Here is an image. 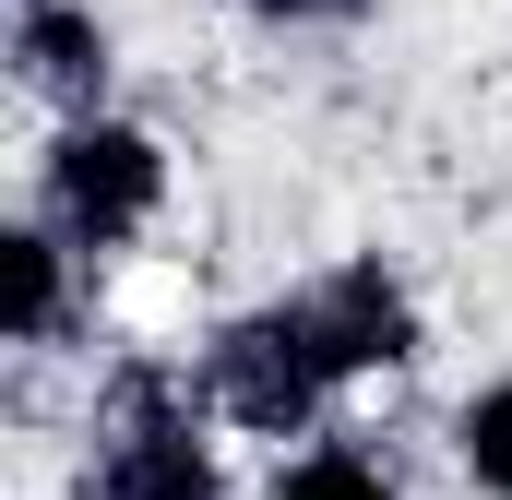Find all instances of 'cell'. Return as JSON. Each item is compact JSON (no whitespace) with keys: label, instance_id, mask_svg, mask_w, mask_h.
<instances>
[{"label":"cell","instance_id":"4","mask_svg":"<svg viewBox=\"0 0 512 500\" xmlns=\"http://www.w3.org/2000/svg\"><path fill=\"white\" fill-rule=\"evenodd\" d=\"M298 322H310L334 393L417 358V298H405V274H382V262H334V274H310V286H298Z\"/></svg>","mask_w":512,"mask_h":500},{"label":"cell","instance_id":"9","mask_svg":"<svg viewBox=\"0 0 512 500\" xmlns=\"http://www.w3.org/2000/svg\"><path fill=\"white\" fill-rule=\"evenodd\" d=\"M251 24H358L370 0H239Z\"/></svg>","mask_w":512,"mask_h":500},{"label":"cell","instance_id":"2","mask_svg":"<svg viewBox=\"0 0 512 500\" xmlns=\"http://www.w3.org/2000/svg\"><path fill=\"white\" fill-rule=\"evenodd\" d=\"M155 203H167V143H155L143 120H72L48 155H36V227L72 239L84 262L120 250V239H143Z\"/></svg>","mask_w":512,"mask_h":500},{"label":"cell","instance_id":"8","mask_svg":"<svg viewBox=\"0 0 512 500\" xmlns=\"http://www.w3.org/2000/svg\"><path fill=\"white\" fill-rule=\"evenodd\" d=\"M453 465H465L477 500H512V381L465 393V417H453Z\"/></svg>","mask_w":512,"mask_h":500},{"label":"cell","instance_id":"5","mask_svg":"<svg viewBox=\"0 0 512 500\" xmlns=\"http://www.w3.org/2000/svg\"><path fill=\"white\" fill-rule=\"evenodd\" d=\"M108 72H120V48H108L96 0H12V84L36 108H60V131L108 120Z\"/></svg>","mask_w":512,"mask_h":500},{"label":"cell","instance_id":"1","mask_svg":"<svg viewBox=\"0 0 512 500\" xmlns=\"http://www.w3.org/2000/svg\"><path fill=\"white\" fill-rule=\"evenodd\" d=\"M203 370L120 358L96 381V500H227V465L203 441Z\"/></svg>","mask_w":512,"mask_h":500},{"label":"cell","instance_id":"6","mask_svg":"<svg viewBox=\"0 0 512 500\" xmlns=\"http://www.w3.org/2000/svg\"><path fill=\"white\" fill-rule=\"evenodd\" d=\"M72 262H84V250L48 239L36 215L0 227V322H12V346H60V334H72Z\"/></svg>","mask_w":512,"mask_h":500},{"label":"cell","instance_id":"7","mask_svg":"<svg viewBox=\"0 0 512 500\" xmlns=\"http://www.w3.org/2000/svg\"><path fill=\"white\" fill-rule=\"evenodd\" d=\"M274 500H393V477H382V453H358V441H310V453L274 465Z\"/></svg>","mask_w":512,"mask_h":500},{"label":"cell","instance_id":"3","mask_svg":"<svg viewBox=\"0 0 512 500\" xmlns=\"http://www.w3.org/2000/svg\"><path fill=\"white\" fill-rule=\"evenodd\" d=\"M203 405H215L227 429H251V441H310V429H322L334 381H322V346H310L298 298H262L239 322H215V346H203Z\"/></svg>","mask_w":512,"mask_h":500}]
</instances>
